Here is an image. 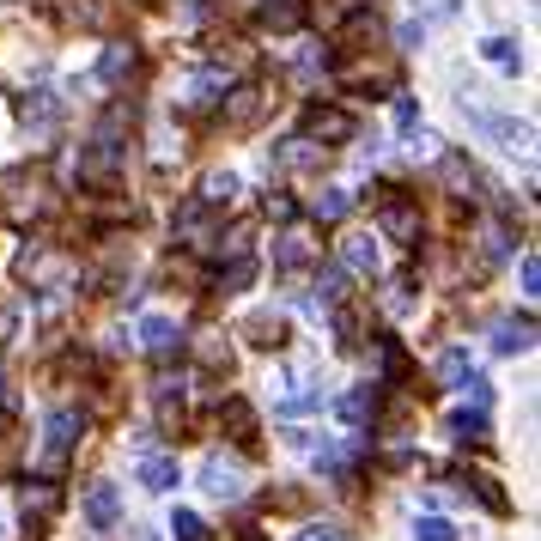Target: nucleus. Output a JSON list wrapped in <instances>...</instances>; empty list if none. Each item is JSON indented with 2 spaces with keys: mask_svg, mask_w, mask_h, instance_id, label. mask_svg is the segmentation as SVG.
Returning <instances> with one entry per match:
<instances>
[{
  "mask_svg": "<svg viewBox=\"0 0 541 541\" xmlns=\"http://www.w3.org/2000/svg\"><path fill=\"white\" fill-rule=\"evenodd\" d=\"M201 487L213 499H238L244 493V469H238V462H225V456H207L201 462Z\"/></svg>",
  "mask_w": 541,
  "mask_h": 541,
  "instance_id": "nucleus-1",
  "label": "nucleus"
},
{
  "mask_svg": "<svg viewBox=\"0 0 541 541\" xmlns=\"http://www.w3.org/2000/svg\"><path fill=\"white\" fill-rule=\"evenodd\" d=\"M140 341H146L152 353H177V341H183V335H177V323H171V317L152 311V317H140Z\"/></svg>",
  "mask_w": 541,
  "mask_h": 541,
  "instance_id": "nucleus-2",
  "label": "nucleus"
},
{
  "mask_svg": "<svg viewBox=\"0 0 541 541\" xmlns=\"http://www.w3.org/2000/svg\"><path fill=\"white\" fill-rule=\"evenodd\" d=\"M177 481H183V475H177L171 456H146V462H140V487H146V493H171Z\"/></svg>",
  "mask_w": 541,
  "mask_h": 541,
  "instance_id": "nucleus-3",
  "label": "nucleus"
},
{
  "mask_svg": "<svg viewBox=\"0 0 541 541\" xmlns=\"http://www.w3.org/2000/svg\"><path fill=\"white\" fill-rule=\"evenodd\" d=\"M481 61L499 67V73H523V49H517L511 37H487V43H481Z\"/></svg>",
  "mask_w": 541,
  "mask_h": 541,
  "instance_id": "nucleus-4",
  "label": "nucleus"
},
{
  "mask_svg": "<svg viewBox=\"0 0 541 541\" xmlns=\"http://www.w3.org/2000/svg\"><path fill=\"white\" fill-rule=\"evenodd\" d=\"M311 134H317V140H347V134H353V116H341V110H317V116H311Z\"/></svg>",
  "mask_w": 541,
  "mask_h": 541,
  "instance_id": "nucleus-5",
  "label": "nucleus"
},
{
  "mask_svg": "<svg viewBox=\"0 0 541 541\" xmlns=\"http://www.w3.org/2000/svg\"><path fill=\"white\" fill-rule=\"evenodd\" d=\"M499 353H529L535 347V329L529 323H499V341H493Z\"/></svg>",
  "mask_w": 541,
  "mask_h": 541,
  "instance_id": "nucleus-6",
  "label": "nucleus"
},
{
  "mask_svg": "<svg viewBox=\"0 0 541 541\" xmlns=\"http://www.w3.org/2000/svg\"><path fill=\"white\" fill-rule=\"evenodd\" d=\"M116 511H122L116 487H92V499H86V517H92V523H116Z\"/></svg>",
  "mask_w": 541,
  "mask_h": 541,
  "instance_id": "nucleus-7",
  "label": "nucleus"
},
{
  "mask_svg": "<svg viewBox=\"0 0 541 541\" xmlns=\"http://www.w3.org/2000/svg\"><path fill=\"white\" fill-rule=\"evenodd\" d=\"M341 256H347V268H359V274H365V268H377V238H365V231H359V238H347V250H341Z\"/></svg>",
  "mask_w": 541,
  "mask_h": 541,
  "instance_id": "nucleus-8",
  "label": "nucleus"
},
{
  "mask_svg": "<svg viewBox=\"0 0 541 541\" xmlns=\"http://www.w3.org/2000/svg\"><path fill=\"white\" fill-rule=\"evenodd\" d=\"M438 371H444V383H456V390L475 377V365H469V353H462V347H450V353L438 359Z\"/></svg>",
  "mask_w": 541,
  "mask_h": 541,
  "instance_id": "nucleus-9",
  "label": "nucleus"
},
{
  "mask_svg": "<svg viewBox=\"0 0 541 541\" xmlns=\"http://www.w3.org/2000/svg\"><path fill=\"white\" fill-rule=\"evenodd\" d=\"M414 541H456L450 517H414Z\"/></svg>",
  "mask_w": 541,
  "mask_h": 541,
  "instance_id": "nucleus-10",
  "label": "nucleus"
},
{
  "mask_svg": "<svg viewBox=\"0 0 541 541\" xmlns=\"http://www.w3.org/2000/svg\"><path fill=\"white\" fill-rule=\"evenodd\" d=\"M450 426H456L462 438H481V432H487V414H481V402H475V408H456V414H450Z\"/></svg>",
  "mask_w": 541,
  "mask_h": 541,
  "instance_id": "nucleus-11",
  "label": "nucleus"
},
{
  "mask_svg": "<svg viewBox=\"0 0 541 541\" xmlns=\"http://www.w3.org/2000/svg\"><path fill=\"white\" fill-rule=\"evenodd\" d=\"M171 535H177V541H207V523H201L195 511H177V517H171Z\"/></svg>",
  "mask_w": 541,
  "mask_h": 541,
  "instance_id": "nucleus-12",
  "label": "nucleus"
},
{
  "mask_svg": "<svg viewBox=\"0 0 541 541\" xmlns=\"http://www.w3.org/2000/svg\"><path fill=\"white\" fill-rule=\"evenodd\" d=\"M383 231H390V238H414V213L408 207H383Z\"/></svg>",
  "mask_w": 541,
  "mask_h": 541,
  "instance_id": "nucleus-13",
  "label": "nucleus"
},
{
  "mask_svg": "<svg viewBox=\"0 0 541 541\" xmlns=\"http://www.w3.org/2000/svg\"><path fill=\"white\" fill-rule=\"evenodd\" d=\"M73 426H80V420H73L67 408H61V414H49V450H67V438H73Z\"/></svg>",
  "mask_w": 541,
  "mask_h": 541,
  "instance_id": "nucleus-14",
  "label": "nucleus"
},
{
  "mask_svg": "<svg viewBox=\"0 0 541 541\" xmlns=\"http://www.w3.org/2000/svg\"><path fill=\"white\" fill-rule=\"evenodd\" d=\"M347 207H353V195H347V189H323V195H317V213H323V219H341Z\"/></svg>",
  "mask_w": 541,
  "mask_h": 541,
  "instance_id": "nucleus-15",
  "label": "nucleus"
},
{
  "mask_svg": "<svg viewBox=\"0 0 541 541\" xmlns=\"http://www.w3.org/2000/svg\"><path fill=\"white\" fill-rule=\"evenodd\" d=\"M49 511H55V493H49V487H37V493H31V487H25V517H37V523H43Z\"/></svg>",
  "mask_w": 541,
  "mask_h": 541,
  "instance_id": "nucleus-16",
  "label": "nucleus"
},
{
  "mask_svg": "<svg viewBox=\"0 0 541 541\" xmlns=\"http://www.w3.org/2000/svg\"><path fill=\"white\" fill-rule=\"evenodd\" d=\"M238 195V177H207V201H231Z\"/></svg>",
  "mask_w": 541,
  "mask_h": 541,
  "instance_id": "nucleus-17",
  "label": "nucleus"
},
{
  "mask_svg": "<svg viewBox=\"0 0 541 541\" xmlns=\"http://www.w3.org/2000/svg\"><path fill=\"white\" fill-rule=\"evenodd\" d=\"M535 286H541V262H535V256H523V292L535 298Z\"/></svg>",
  "mask_w": 541,
  "mask_h": 541,
  "instance_id": "nucleus-18",
  "label": "nucleus"
},
{
  "mask_svg": "<svg viewBox=\"0 0 541 541\" xmlns=\"http://www.w3.org/2000/svg\"><path fill=\"white\" fill-rule=\"evenodd\" d=\"M414 7H426L432 19H450V13H456V0H414Z\"/></svg>",
  "mask_w": 541,
  "mask_h": 541,
  "instance_id": "nucleus-19",
  "label": "nucleus"
},
{
  "mask_svg": "<svg viewBox=\"0 0 541 541\" xmlns=\"http://www.w3.org/2000/svg\"><path fill=\"white\" fill-rule=\"evenodd\" d=\"M396 128H420V110H414V104H408V98H402V104H396Z\"/></svg>",
  "mask_w": 541,
  "mask_h": 541,
  "instance_id": "nucleus-20",
  "label": "nucleus"
},
{
  "mask_svg": "<svg viewBox=\"0 0 541 541\" xmlns=\"http://www.w3.org/2000/svg\"><path fill=\"white\" fill-rule=\"evenodd\" d=\"M298 541H335V529H304Z\"/></svg>",
  "mask_w": 541,
  "mask_h": 541,
  "instance_id": "nucleus-21",
  "label": "nucleus"
}]
</instances>
